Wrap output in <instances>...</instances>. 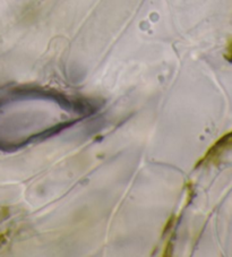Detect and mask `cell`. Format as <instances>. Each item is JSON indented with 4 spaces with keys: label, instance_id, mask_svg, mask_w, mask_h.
<instances>
[{
    "label": "cell",
    "instance_id": "6da1fadb",
    "mask_svg": "<svg viewBox=\"0 0 232 257\" xmlns=\"http://www.w3.org/2000/svg\"><path fill=\"white\" fill-rule=\"evenodd\" d=\"M232 149V132L227 133L224 136H222L220 140L216 141L211 149L207 151V153L205 154V157L200 160L199 165L206 162H211L215 160L222 153H224L225 151ZM198 165V166H199Z\"/></svg>",
    "mask_w": 232,
    "mask_h": 257
},
{
    "label": "cell",
    "instance_id": "7a4b0ae2",
    "mask_svg": "<svg viewBox=\"0 0 232 257\" xmlns=\"http://www.w3.org/2000/svg\"><path fill=\"white\" fill-rule=\"evenodd\" d=\"M225 58H226L227 60H229V61H232V43H230V46L227 47Z\"/></svg>",
    "mask_w": 232,
    "mask_h": 257
}]
</instances>
